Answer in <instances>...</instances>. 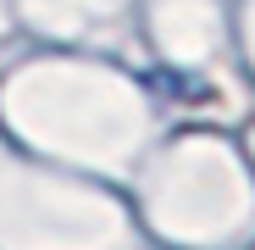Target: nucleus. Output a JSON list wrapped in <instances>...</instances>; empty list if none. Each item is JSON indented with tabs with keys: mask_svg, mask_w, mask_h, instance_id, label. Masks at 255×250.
<instances>
[]
</instances>
